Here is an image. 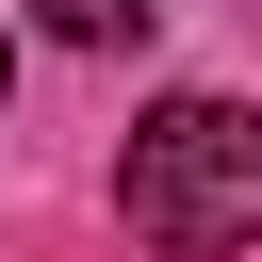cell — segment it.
Wrapping results in <instances>:
<instances>
[{
	"instance_id": "obj_1",
	"label": "cell",
	"mask_w": 262,
	"mask_h": 262,
	"mask_svg": "<svg viewBox=\"0 0 262 262\" xmlns=\"http://www.w3.org/2000/svg\"><path fill=\"white\" fill-rule=\"evenodd\" d=\"M115 196H131V229L147 246H180V262H229V246H262V98H164L147 131H131V164H115Z\"/></svg>"
},
{
	"instance_id": "obj_2",
	"label": "cell",
	"mask_w": 262,
	"mask_h": 262,
	"mask_svg": "<svg viewBox=\"0 0 262 262\" xmlns=\"http://www.w3.org/2000/svg\"><path fill=\"white\" fill-rule=\"evenodd\" d=\"M147 16H164V0H49V33H66V49H131Z\"/></svg>"
},
{
	"instance_id": "obj_3",
	"label": "cell",
	"mask_w": 262,
	"mask_h": 262,
	"mask_svg": "<svg viewBox=\"0 0 262 262\" xmlns=\"http://www.w3.org/2000/svg\"><path fill=\"white\" fill-rule=\"evenodd\" d=\"M0 98H16V49H0Z\"/></svg>"
}]
</instances>
